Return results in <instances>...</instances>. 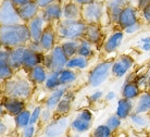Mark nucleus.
<instances>
[{
    "mask_svg": "<svg viewBox=\"0 0 150 137\" xmlns=\"http://www.w3.org/2000/svg\"><path fill=\"white\" fill-rule=\"evenodd\" d=\"M30 40V30L25 24L0 25V41L4 47L16 48L24 46Z\"/></svg>",
    "mask_w": 150,
    "mask_h": 137,
    "instance_id": "f257e3e1",
    "label": "nucleus"
},
{
    "mask_svg": "<svg viewBox=\"0 0 150 137\" xmlns=\"http://www.w3.org/2000/svg\"><path fill=\"white\" fill-rule=\"evenodd\" d=\"M87 24L83 20H63L59 23L57 33L64 40H79L84 37Z\"/></svg>",
    "mask_w": 150,
    "mask_h": 137,
    "instance_id": "f03ea898",
    "label": "nucleus"
},
{
    "mask_svg": "<svg viewBox=\"0 0 150 137\" xmlns=\"http://www.w3.org/2000/svg\"><path fill=\"white\" fill-rule=\"evenodd\" d=\"M32 89L30 82L23 78L7 81L4 85V93L8 97L21 100L27 99L32 94Z\"/></svg>",
    "mask_w": 150,
    "mask_h": 137,
    "instance_id": "7ed1b4c3",
    "label": "nucleus"
},
{
    "mask_svg": "<svg viewBox=\"0 0 150 137\" xmlns=\"http://www.w3.org/2000/svg\"><path fill=\"white\" fill-rule=\"evenodd\" d=\"M113 61H103L95 65L88 74V85L90 87H99L111 75V67Z\"/></svg>",
    "mask_w": 150,
    "mask_h": 137,
    "instance_id": "20e7f679",
    "label": "nucleus"
},
{
    "mask_svg": "<svg viewBox=\"0 0 150 137\" xmlns=\"http://www.w3.org/2000/svg\"><path fill=\"white\" fill-rule=\"evenodd\" d=\"M105 14V6L102 1H94L82 7V20L86 24H99Z\"/></svg>",
    "mask_w": 150,
    "mask_h": 137,
    "instance_id": "39448f33",
    "label": "nucleus"
},
{
    "mask_svg": "<svg viewBox=\"0 0 150 137\" xmlns=\"http://www.w3.org/2000/svg\"><path fill=\"white\" fill-rule=\"evenodd\" d=\"M68 61L69 58L65 56L62 47L56 46L49 55L44 57L42 63L47 70H50V72H52V71H61L65 69Z\"/></svg>",
    "mask_w": 150,
    "mask_h": 137,
    "instance_id": "423d86ee",
    "label": "nucleus"
},
{
    "mask_svg": "<svg viewBox=\"0 0 150 137\" xmlns=\"http://www.w3.org/2000/svg\"><path fill=\"white\" fill-rule=\"evenodd\" d=\"M18 8L12 4L11 0H4L0 7V25H16L22 24Z\"/></svg>",
    "mask_w": 150,
    "mask_h": 137,
    "instance_id": "0eeeda50",
    "label": "nucleus"
},
{
    "mask_svg": "<svg viewBox=\"0 0 150 137\" xmlns=\"http://www.w3.org/2000/svg\"><path fill=\"white\" fill-rule=\"evenodd\" d=\"M134 63H135V60L132 56L121 55L113 61L112 67H111V74L116 78L124 77L133 67Z\"/></svg>",
    "mask_w": 150,
    "mask_h": 137,
    "instance_id": "6e6552de",
    "label": "nucleus"
},
{
    "mask_svg": "<svg viewBox=\"0 0 150 137\" xmlns=\"http://www.w3.org/2000/svg\"><path fill=\"white\" fill-rule=\"evenodd\" d=\"M70 120L68 116H60L54 119L46 125L45 136L47 137H61L70 126Z\"/></svg>",
    "mask_w": 150,
    "mask_h": 137,
    "instance_id": "1a4fd4ad",
    "label": "nucleus"
},
{
    "mask_svg": "<svg viewBox=\"0 0 150 137\" xmlns=\"http://www.w3.org/2000/svg\"><path fill=\"white\" fill-rule=\"evenodd\" d=\"M129 4L128 0H108L105 4V15L111 24H117L123 9Z\"/></svg>",
    "mask_w": 150,
    "mask_h": 137,
    "instance_id": "9d476101",
    "label": "nucleus"
},
{
    "mask_svg": "<svg viewBox=\"0 0 150 137\" xmlns=\"http://www.w3.org/2000/svg\"><path fill=\"white\" fill-rule=\"evenodd\" d=\"M137 23H139L138 11L133 4H128L123 9V11L121 12L117 25L120 27V30L124 31L125 28H127V27L134 25V24H137Z\"/></svg>",
    "mask_w": 150,
    "mask_h": 137,
    "instance_id": "9b49d317",
    "label": "nucleus"
},
{
    "mask_svg": "<svg viewBox=\"0 0 150 137\" xmlns=\"http://www.w3.org/2000/svg\"><path fill=\"white\" fill-rule=\"evenodd\" d=\"M124 36H125V33L122 30L114 31L112 34H110L107 37V39L103 41V46H102L103 51L105 53H109V55L115 52L123 43Z\"/></svg>",
    "mask_w": 150,
    "mask_h": 137,
    "instance_id": "f8f14e48",
    "label": "nucleus"
},
{
    "mask_svg": "<svg viewBox=\"0 0 150 137\" xmlns=\"http://www.w3.org/2000/svg\"><path fill=\"white\" fill-rule=\"evenodd\" d=\"M45 19L42 18V15H37L33 20H30L28 23V30H30V40L34 43H39L40 37L44 31H45Z\"/></svg>",
    "mask_w": 150,
    "mask_h": 137,
    "instance_id": "ddd939ff",
    "label": "nucleus"
},
{
    "mask_svg": "<svg viewBox=\"0 0 150 137\" xmlns=\"http://www.w3.org/2000/svg\"><path fill=\"white\" fill-rule=\"evenodd\" d=\"M42 18L46 22H53L59 21L63 16V7L58 1H54L51 4H49L45 9H42Z\"/></svg>",
    "mask_w": 150,
    "mask_h": 137,
    "instance_id": "4468645a",
    "label": "nucleus"
},
{
    "mask_svg": "<svg viewBox=\"0 0 150 137\" xmlns=\"http://www.w3.org/2000/svg\"><path fill=\"white\" fill-rule=\"evenodd\" d=\"M44 61V56L40 52H36L34 50L30 49L28 47H25L24 50V56H23V67L25 69H33L36 65L41 64Z\"/></svg>",
    "mask_w": 150,
    "mask_h": 137,
    "instance_id": "2eb2a0df",
    "label": "nucleus"
},
{
    "mask_svg": "<svg viewBox=\"0 0 150 137\" xmlns=\"http://www.w3.org/2000/svg\"><path fill=\"white\" fill-rule=\"evenodd\" d=\"M83 38L88 40L94 46L99 45L102 41V38H103L100 25L99 24H87L86 31H85Z\"/></svg>",
    "mask_w": 150,
    "mask_h": 137,
    "instance_id": "dca6fc26",
    "label": "nucleus"
},
{
    "mask_svg": "<svg viewBox=\"0 0 150 137\" xmlns=\"http://www.w3.org/2000/svg\"><path fill=\"white\" fill-rule=\"evenodd\" d=\"M2 106H4V110L10 115H13V116H16L18 114H20L21 112L25 110L24 100L16 99V98L7 97L4 102H2Z\"/></svg>",
    "mask_w": 150,
    "mask_h": 137,
    "instance_id": "f3484780",
    "label": "nucleus"
},
{
    "mask_svg": "<svg viewBox=\"0 0 150 137\" xmlns=\"http://www.w3.org/2000/svg\"><path fill=\"white\" fill-rule=\"evenodd\" d=\"M134 107H135L134 100H129V99H126V98H121V99L117 100L115 114L120 119H122V120H126L134 112Z\"/></svg>",
    "mask_w": 150,
    "mask_h": 137,
    "instance_id": "a211bd4d",
    "label": "nucleus"
},
{
    "mask_svg": "<svg viewBox=\"0 0 150 137\" xmlns=\"http://www.w3.org/2000/svg\"><path fill=\"white\" fill-rule=\"evenodd\" d=\"M142 93L143 92L137 85V83L135 81H129V80H127L124 83L122 89H121L122 98H126L129 100H136Z\"/></svg>",
    "mask_w": 150,
    "mask_h": 137,
    "instance_id": "6ab92c4d",
    "label": "nucleus"
},
{
    "mask_svg": "<svg viewBox=\"0 0 150 137\" xmlns=\"http://www.w3.org/2000/svg\"><path fill=\"white\" fill-rule=\"evenodd\" d=\"M38 9L39 7L37 6L36 1H30L28 4L18 8V12L23 22H30L35 16H37Z\"/></svg>",
    "mask_w": 150,
    "mask_h": 137,
    "instance_id": "aec40b11",
    "label": "nucleus"
},
{
    "mask_svg": "<svg viewBox=\"0 0 150 137\" xmlns=\"http://www.w3.org/2000/svg\"><path fill=\"white\" fill-rule=\"evenodd\" d=\"M68 92V88H67V86H60L59 88L54 89L52 90L50 95L48 96L47 100H46V104H45V107L49 110H51L53 111L56 107L58 106V104L61 101V99L64 97L65 93Z\"/></svg>",
    "mask_w": 150,
    "mask_h": 137,
    "instance_id": "412c9836",
    "label": "nucleus"
},
{
    "mask_svg": "<svg viewBox=\"0 0 150 137\" xmlns=\"http://www.w3.org/2000/svg\"><path fill=\"white\" fill-rule=\"evenodd\" d=\"M39 45L44 51H51L56 47V32L51 27L45 28L39 40Z\"/></svg>",
    "mask_w": 150,
    "mask_h": 137,
    "instance_id": "4be33fe9",
    "label": "nucleus"
},
{
    "mask_svg": "<svg viewBox=\"0 0 150 137\" xmlns=\"http://www.w3.org/2000/svg\"><path fill=\"white\" fill-rule=\"evenodd\" d=\"M24 50L25 47L21 46V47H16V48H12L9 50V57H8V62L11 65L13 70L20 69L23 67V56H24Z\"/></svg>",
    "mask_w": 150,
    "mask_h": 137,
    "instance_id": "5701e85b",
    "label": "nucleus"
},
{
    "mask_svg": "<svg viewBox=\"0 0 150 137\" xmlns=\"http://www.w3.org/2000/svg\"><path fill=\"white\" fill-rule=\"evenodd\" d=\"M135 113L149 114L150 113V92H143L135 100Z\"/></svg>",
    "mask_w": 150,
    "mask_h": 137,
    "instance_id": "b1692460",
    "label": "nucleus"
},
{
    "mask_svg": "<svg viewBox=\"0 0 150 137\" xmlns=\"http://www.w3.org/2000/svg\"><path fill=\"white\" fill-rule=\"evenodd\" d=\"M63 20H82V7L74 1L63 6Z\"/></svg>",
    "mask_w": 150,
    "mask_h": 137,
    "instance_id": "393cba45",
    "label": "nucleus"
},
{
    "mask_svg": "<svg viewBox=\"0 0 150 137\" xmlns=\"http://www.w3.org/2000/svg\"><path fill=\"white\" fill-rule=\"evenodd\" d=\"M128 119H129L132 126L136 130L144 131L150 127V118L147 114H140V113L133 112Z\"/></svg>",
    "mask_w": 150,
    "mask_h": 137,
    "instance_id": "a878e982",
    "label": "nucleus"
},
{
    "mask_svg": "<svg viewBox=\"0 0 150 137\" xmlns=\"http://www.w3.org/2000/svg\"><path fill=\"white\" fill-rule=\"evenodd\" d=\"M48 77V73H47V69L44 65H36L35 67L30 70V80L35 84H42L45 83L46 80Z\"/></svg>",
    "mask_w": 150,
    "mask_h": 137,
    "instance_id": "bb28decb",
    "label": "nucleus"
},
{
    "mask_svg": "<svg viewBox=\"0 0 150 137\" xmlns=\"http://www.w3.org/2000/svg\"><path fill=\"white\" fill-rule=\"evenodd\" d=\"M77 80V74L74 70L65 67L63 70L59 71V81L61 86H68L73 84Z\"/></svg>",
    "mask_w": 150,
    "mask_h": 137,
    "instance_id": "cd10ccee",
    "label": "nucleus"
},
{
    "mask_svg": "<svg viewBox=\"0 0 150 137\" xmlns=\"http://www.w3.org/2000/svg\"><path fill=\"white\" fill-rule=\"evenodd\" d=\"M88 67V59L82 56L76 55L73 58H70L67 63V67L71 70H84Z\"/></svg>",
    "mask_w": 150,
    "mask_h": 137,
    "instance_id": "c85d7f7f",
    "label": "nucleus"
},
{
    "mask_svg": "<svg viewBox=\"0 0 150 137\" xmlns=\"http://www.w3.org/2000/svg\"><path fill=\"white\" fill-rule=\"evenodd\" d=\"M70 127L72 128L73 132H75L76 134H83L86 133L90 130L91 127V122H87V121H84L82 119L76 118L74 120L71 121V124H70Z\"/></svg>",
    "mask_w": 150,
    "mask_h": 137,
    "instance_id": "c756f323",
    "label": "nucleus"
},
{
    "mask_svg": "<svg viewBox=\"0 0 150 137\" xmlns=\"http://www.w3.org/2000/svg\"><path fill=\"white\" fill-rule=\"evenodd\" d=\"M95 46L93 44H90L89 41L86 40V39H79V51H77V55L79 56H82L84 58H87L89 59L90 57L94 56L95 53Z\"/></svg>",
    "mask_w": 150,
    "mask_h": 137,
    "instance_id": "7c9ffc66",
    "label": "nucleus"
},
{
    "mask_svg": "<svg viewBox=\"0 0 150 137\" xmlns=\"http://www.w3.org/2000/svg\"><path fill=\"white\" fill-rule=\"evenodd\" d=\"M79 40H64L61 44V47L63 49L65 56L70 58H73L74 56L77 55L79 51Z\"/></svg>",
    "mask_w": 150,
    "mask_h": 137,
    "instance_id": "2f4dec72",
    "label": "nucleus"
},
{
    "mask_svg": "<svg viewBox=\"0 0 150 137\" xmlns=\"http://www.w3.org/2000/svg\"><path fill=\"white\" fill-rule=\"evenodd\" d=\"M61 86L60 81H59V71H52L50 72L48 77L45 82V87L50 92H52L54 89L59 88Z\"/></svg>",
    "mask_w": 150,
    "mask_h": 137,
    "instance_id": "473e14b6",
    "label": "nucleus"
},
{
    "mask_svg": "<svg viewBox=\"0 0 150 137\" xmlns=\"http://www.w3.org/2000/svg\"><path fill=\"white\" fill-rule=\"evenodd\" d=\"M14 122L18 128H25L30 124V112L28 110H24L20 114L14 116Z\"/></svg>",
    "mask_w": 150,
    "mask_h": 137,
    "instance_id": "72a5a7b5",
    "label": "nucleus"
},
{
    "mask_svg": "<svg viewBox=\"0 0 150 137\" xmlns=\"http://www.w3.org/2000/svg\"><path fill=\"white\" fill-rule=\"evenodd\" d=\"M12 74H13V69L9 64L8 60L0 59V80L8 81L9 78L12 77Z\"/></svg>",
    "mask_w": 150,
    "mask_h": 137,
    "instance_id": "f704fd0d",
    "label": "nucleus"
},
{
    "mask_svg": "<svg viewBox=\"0 0 150 137\" xmlns=\"http://www.w3.org/2000/svg\"><path fill=\"white\" fill-rule=\"evenodd\" d=\"M72 108V100L68 99V98H62L61 101L58 104V106L56 107L54 111H56L57 114L61 115V116H65L69 112L71 111Z\"/></svg>",
    "mask_w": 150,
    "mask_h": 137,
    "instance_id": "c9c22d12",
    "label": "nucleus"
},
{
    "mask_svg": "<svg viewBox=\"0 0 150 137\" xmlns=\"http://www.w3.org/2000/svg\"><path fill=\"white\" fill-rule=\"evenodd\" d=\"M93 137H112L113 132L110 130V127L107 124H100L98 125L91 133Z\"/></svg>",
    "mask_w": 150,
    "mask_h": 137,
    "instance_id": "e433bc0d",
    "label": "nucleus"
},
{
    "mask_svg": "<svg viewBox=\"0 0 150 137\" xmlns=\"http://www.w3.org/2000/svg\"><path fill=\"white\" fill-rule=\"evenodd\" d=\"M122 119H120L117 115L114 113V114H111L109 118L107 119V121H105V124L109 126L110 130L112 131L113 133L116 132V131L120 128L121 126H122Z\"/></svg>",
    "mask_w": 150,
    "mask_h": 137,
    "instance_id": "4c0bfd02",
    "label": "nucleus"
},
{
    "mask_svg": "<svg viewBox=\"0 0 150 137\" xmlns=\"http://www.w3.org/2000/svg\"><path fill=\"white\" fill-rule=\"evenodd\" d=\"M41 107L37 106V107L34 108V110L30 112V124L32 125H35L37 124V122L40 120V115H41Z\"/></svg>",
    "mask_w": 150,
    "mask_h": 137,
    "instance_id": "58836bf2",
    "label": "nucleus"
},
{
    "mask_svg": "<svg viewBox=\"0 0 150 137\" xmlns=\"http://www.w3.org/2000/svg\"><path fill=\"white\" fill-rule=\"evenodd\" d=\"M76 116L79 119H82V120H84V121H87V122H93V119H94L93 112L90 111V110H88V109L81 110V111L77 113Z\"/></svg>",
    "mask_w": 150,
    "mask_h": 137,
    "instance_id": "ea45409f",
    "label": "nucleus"
},
{
    "mask_svg": "<svg viewBox=\"0 0 150 137\" xmlns=\"http://www.w3.org/2000/svg\"><path fill=\"white\" fill-rule=\"evenodd\" d=\"M40 121L44 123H47L48 124L50 121H52V111L49 110V109H44L41 111V115H40Z\"/></svg>",
    "mask_w": 150,
    "mask_h": 137,
    "instance_id": "a19ab883",
    "label": "nucleus"
},
{
    "mask_svg": "<svg viewBox=\"0 0 150 137\" xmlns=\"http://www.w3.org/2000/svg\"><path fill=\"white\" fill-rule=\"evenodd\" d=\"M35 125H32L30 124L28 126H26L25 128H23V132H22V137H34L35 135Z\"/></svg>",
    "mask_w": 150,
    "mask_h": 137,
    "instance_id": "79ce46f5",
    "label": "nucleus"
},
{
    "mask_svg": "<svg viewBox=\"0 0 150 137\" xmlns=\"http://www.w3.org/2000/svg\"><path fill=\"white\" fill-rule=\"evenodd\" d=\"M102 97L105 96H103V93H102L101 90H96V92H94L89 96V101L90 102H97V101L101 99Z\"/></svg>",
    "mask_w": 150,
    "mask_h": 137,
    "instance_id": "37998d69",
    "label": "nucleus"
},
{
    "mask_svg": "<svg viewBox=\"0 0 150 137\" xmlns=\"http://www.w3.org/2000/svg\"><path fill=\"white\" fill-rule=\"evenodd\" d=\"M142 12H143V18L145 22L150 24V4H147L144 9H142Z\"/></svg>",
    "mask_w": 150,
    "mask_h": 137,
    "instance_id": "c03bdc74",
    "label": "nucleus"
},
{
    "mask_svg": "<svg viewBox=\"0 0 150 137\" xmlns=\"http://www.w3.org/2000/svg\"><path fill=\"white\" fill-rule=\"evenodd\" d=\"M139 28H140V23H137V24H134V25L129 26L127 28H125L123 31L125 34H135L136 32H138Z\"/></svg>",
    "mask_w": 150,
    "mask_h": 137,
    "instance_id": "a18cd8bd",
    "label": "nucleus"
},
{
    "mask_svg": "<svg viewBox=\"0 0 150 137\" xmlns=\"http://www.w3.org/2000/svg\"><path fill=\"white\" fill-rule=\"evenodd\" d=\"M54 1H57V0H36V4H37V6L39 8L45 9L47 6L51 4L52 2H54Z\"/></svg>",
    "mask_w": 150,
    "mask_h": 137,
    "instance_id": "49530a36",
    "label": "nucleus"
},
{
    "mask_svg": "<svg viewBox=\"0 0 150 137\" xmlns=\"http://www.w3.org/2000/svg\"><path fill=\"white\" fill-rule=\"evenodd\" d=\"M103 98H105V101L110 102V101H113V100L116 98V94L114 93V92H112V90H110V92H108V93L105 94Z\"/></svg>",
    "mask_w": 150,
    "mask_h": 137,
    "instance_id": "de8ad7c7",
    "label": "nucleus"
},
{
    "mask_svg": "<svg viewBox=\"0 0 150 137\" xmlns=\"http://www.w3.org/2000/svg\"><path fill=\"white\" fill-rule=\"evenodd\" d=\"M12 4H14L16 8H20L22 7V6H24V4H28L30 1H32V0H11Z\"/></svg>",
    "mask_w": 150,
    "mask_h": 137,
    "instance_id": "09e8293b",
    "label": "nucleus"
},
{
    "mask_svg": "<svg viewBox=\"0 0 150 137\" xmlns=\"http://www.w3.org/2000/svg\"><path fill=\"white\" fill-rule=\"evenodd\" d=\"M73 1L76 2L77 4H79L81 7H83V6H86V4H88L94 2V1H96V0H73Z\"/></svg>",
    "mask_w": 150,
    "mask_h": 137,
    "instance_id": "8fccbe9b",
    "label": "nucleus"
},
{
    "mask_svg": "<svg viewBox=\"0 0 150 137\" xmlns=\"http://www.w3.org/2000/svg\"><path fill=\"white\" fill-rule=\"evenodd\" d=\"M6 132H7V125H6L4 123V121L0 119V136L4 135Z\"/></svg>",
    "mask_w": 150,
    "mask_h": 137,
    "instance_id": "3c124183",
    "label": "nucleus"
},
{
    "mask_svg": "<svg viewBox=\"0 0 150 137\" xmlns=\"http://www.w3.org/2000/svg\"><path fill=\"white\" fill-rule=\"evenodd\" d=\"M137 4H138V8L144 9L147 4H150V0H137Z\"/></svg>",
    "mask_w": 150,
    "mask_h": 137,
    "instance_id": "603ef678",
    "label": "nucleus"
},
{
    "mask_svg": "<svg viewBox=\"0 0 150 137\" xmlns=\"http://www.w3.org/2000/svg\"><path fill=\"white\" fill-rule=\"evenodd\" d=\"M140 48H142V50H144V51H150V43L142 44Z\"/></svg>",
    "mask_w": 150,
    "mask_h": 137,
    "instance_id": "864d4df0",
    "label": "nucleus"
},
{
    "mask_svg": "<svg viewBox=\"0 0 150 137\" xmlns=\"http://www.w3.org/2000/svg\"><path fill=\"white\" fill-rule=\"evenodd\" d=\"M140 43L142 44H145V43H150V36L149 37H144L140 39Z\"/></svg>",
    "mask_w": 150,
    "mask_h": 137,
    "instance_id": "5fc2aeb1",
    "label": "nucleus"
},
{
    "mask_svg": "<svg viewBox=\"0 0 150 137\" xmlns=\"http://www.w3.org/2000/svg\"><path fill=\"white\" fill-rule=\"evenodd\" d=\"M4 106H2V104H0V116H1V114L4 113Z\"/></svg>",
    "mask_w": 150,
    "mask_h": 137,
    "instance_id": "6e6d98bb",
    "label": "nucleus"
},
{
    "mask_svg": "<svg viewBox=\"0 0 150 137\" xmlns=\"http://www.w3.org/2000/svg\"><path fill=\"white\" fill-rule=\"evenodd\" d=\"M70 137H81V135H79V134H74V135H72V136H70Z\"/></svg>",
    "mask_w": 150,
    "mask_h": 137,
    "instance_id": "4d7b16f0",
    "label": "nucleus"
},
{
    "mask_svg": "<svg viewBox=\"0 0 150 137\" xmlns=\"http://www.w3.org/2000/svg\"><path fill=\"white\" fill-rule=\"evenodd\" d=\"M148 73H149V75H150V62L148 63Z\"/></svg>",
    "mask_w": 150,
    "mask_h": 137,
    "instance_id": "13d9d810",
    "label": "nucleus"
},
{
    "mask_svg": "<svg viewBox=\"0 0 150 137\" xmlns=\"http://www.w3.org/2000/svg\"><path fill=\"white\" fill-rule=\"evenodd\" d=\"M1 47H2V44H1V41H0V51H1Z\"/></svg>",
    "mask_w": 150,
    "mask_h": 137,
    "instance_id": "bf43d9fd",
    "label": "nucleus"
},
{
    "mask_svg": "<svg viewBox=\"0 0 150 137\" xmlns=\"http://www.w3.org/2000/svg\"><path fill=\"white\" fill-rule=\"evenodd\" d=\"M88 137H93V136H91V135H90V136H88Z\"/></svg>",
    "mask_w": 150,
    "mask_h": 137,
    "instance_id": "052dcab7",
    "label": "nucleus"
},
{
    "mask_svg": "<svg viewBox=\"0 0 150 137\" xmlns=\"http://www.w3.org/2000/svg\"><path fill=\"white\" fill-rule=\"evenodd\" d=\"M44 137H47V136H44Z\"/></svg>",
    "mask_w": 150,
    "mask_h": 137,
    "instance_id": "680f3d73",
    "label": "nucleus"
},
{
    "mask_svg": "<svg viewBox=\"0 0 150 137\" xmlns=\"http://www.w3.org/2000/svg\"><path fill=\"white\" fill-rule=\"evenodd\" d=\"M149 137H150V135H149Z\"/></svg>",
    "mask_w": 150,
    "mask_h": 137,
    "instance_id": "e2e57ef3",
    "label": "nucleus"
}]
</instances>
